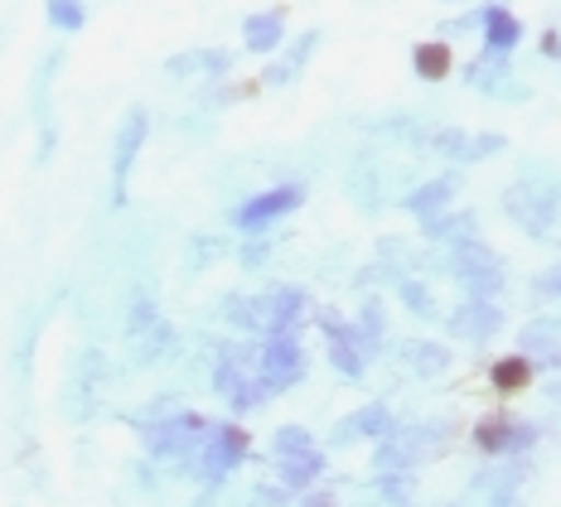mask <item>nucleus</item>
<instances>
[{
  "mask_svg": "<svg viewBox=\"0 0 561 507\" xmlns=\"http://www.w3.org/2000/svg\"><path fill=\"white\" fill-rule=\"evenodd\" d=\"M252 440L238 420H208V430L198 435L190 464H184V479H198L204 488H224V483L248 464Z\"/></svg>",
  "mask_w": 561,
  "mask_h": 507,
  "instance_id": "nucleus-1",
  "label": "nucleus"
},
{
  "mask_svg": "<svg viewBox=\"0 0 561 507\" xmlns=\"http://www.w3.org/2000/svg\"><path fill=\"white\" fill-rule=\"evenodd\" d=\"M208 430V416L204 411H165V416H150L140 420V440H146V459L170 474H184L190 464L198 435Z\"/></svg>",
  "mask_w": 561,
  "mask_h": 507,
  "instance_id": "nucleus-2",
  "label": "nucleus"
},
{
  "mask_svg": "<svg viewBox=\"0 0 561 507\" xmlns=\"http://www.w3.org/2000/svg\"><path fill=\"white\" fill-rule=\"evenodd\" d=\"M214 396L224 401L232 416H252V411H262L266 401V387L256 382V358H252V344H224L214 358Z\"/></svg>",
  "mask_w": 561,
  "mask_h": 507,
  "instance_id": "nucleus-3",
  "label": "nucleus"
},
{
  "mask_svg": "<svg viewBox=\"0 0 561 507\" xmlns=\"http://www.w3.org/2000/svg\"><path fill=\"white\" fill-rule=\"evenodd\" d=\"M306 198H310L306 180H280L272 188H256V194H248L242 204H232L228 228L242 232V238H266L276 222H286L290 214H300V204H306Z\"/></svg>",
  "mask_w": 561,
  "mask_h": 507,
  "instance_id": "nucleus-4",
  "label": "nucleus"
},
{
  "mask_svg": "<svg viewBox=\"0 0 561 507\" xmlns=\"http://www.w3.org/2000/svg\"><path fill=\"white\" fill-rule=\"evenodd\" d=\"M252 358H256V382L266 387V396H286L306 382L310 362H306V348H300V329H280V334H262L252 344Z\"/></svg>",
  "mask_w": 561,
  "mask_h": 507,
  "instance_id": "nucleus-5",
  "label": "nucleus"
},
{
  "mask_svg": "<svg viewBox=\"0 0 561 507\" xmlns=\"http://www.w3.org/2000/svg\"><path fill=\"white\" fill-rule=\"evenodd\" d=\"M446 440L450 435L440 426H397L388 440H378V450H373V474H416L421 464L446 454Z\"/></svg>",
  "mask_w": 561,
  "mask_h": 507,
  "instance_id": "nucleus-6",
  "label": "nucleus"
},
{
  "mask_svg": "<svg viewBox=\"0 0 561 507\" xmlns=\"http://www.w3.org/2000/svg\"><path fill=\"white\" fill-rule=\"evenodd\" d=\"M446 270L455 276V286L465 290V300H499L508 286V266H504V256L494 252V246H484V242H460V246H450V262Z\"/></svg>",
  "mask_w": 561,
  "mask_h": 507,
  "instance_id": "nucleus-7",
  "label": "nucleus"
},
{
  "mask_svg": "<svg viewBox=\"0 0 561 507\" xmlns=\"http://www.w3.org/2000/svg\"><path fill=\"white\" fill-rule=\"evenodd\" d=\"M557 208H561L557 174H547V180H518V184H508V194H504V214L518 222L528 238H547V232H552Z\"/></svg>",
  "mask_w": 561,
  "mask_h": 507,
  "instance_id": "nucleus-8",
  "label": "nucleus"
},
{
  "mask_svg": "<svg viewBox=\"0 0 561 507\" xmlns=\"http://www.w3.org/2000/svg\"><path fill=\"white\" fill-rule=\"evenodd\" d=\"M150 140V112L146 107H131L116 122V136H112V208H126V198H131V170L140 160V150H146Z\"/></svg>",
  "mask_w": 561,
  "mask_h": 507,
  "instance_id": "nucleus-9",
  "label": "nucleus"
},
{
  "mask_svg": "<svg viewBox=\"0 0 561 507\" xmlns=\"http://www.w3.org/2000/svg\"><path fill=\"white\" fill-rule=\"evenodd\" d=\"M314 324H320V334H324V358H330V368L344 377V382H358V377L368 372V358H364V348L354 344V324L339 310H320Z\"/></svg>",
  "mask_w": 561,
  "mask_h": 507,
  "instance_id": "nucleus-10",
  "label": "nucleus"
},
{
  "mask_svg": "<svg viewBox=\"0 0 561 507\" xmlns=\"http://www.w3.org/2000/svg\"><path fill=\"white\" fill-rule=\"evenodd\" d=\"M262 304V334H280V329H300L310 314V290L296 286V280H280V286H266L256 295Z\"/></svg>",
  "mask_w": 561,
  "mask_h": 507,
  "instance_id": "nucleus-11",
  "label": "nucleus"
},
{
  "mask_svg": "<svg viewBox=\"0 0 561 507\" xmlns=\"http://www.w3.org/2000/svg\"><path fill=\"white\" fill-rule=\"evenodd\" d=\"M474 445L484 454H494V459H518V454H528L533 445H537V426H528V420H513V416H489V420H479L474 426Z\"/></svg>",
  "mask_w": 561,
  "mask_h": 507,
  "instance_id": "nucleus-12",
  "label": "nucleus"
},
{
  "mask_svg": "<svg viewBox=\"0 0 561 507\" xmlns=\"http://www.w3.org/2000/svg\"><path fill=\"white\" fill-rule=\"evenodd\" d=\"M431 150H436V155H446V160H455V164H479V160L504 155L508 136H499V131L470 136V131H460V126H440V131L431 136Z\"/></svg>",
  "mask_w": 561,
  "mask_h": 507,
  "instance_id": "nucleus-13",
  "label": "nucleus"
},
{
  "mask_svg": "<svg viewBox=\"0 0 561 507\" xmlns=\"http://www.w3.org/2000/svg\"><path fill=\"white\" fill-rule=\"evenodd\" d=\"M446 329L460 344H489L504 334V310H499V300H460L446 314Z\"/></svg>",
  "mask_w": 561,
  "mask_h": 507,
  "instance_id": "nucleus-14",
  "label": "nucleus"
},
{
  "mask_svg": "<svg viewBox=\"0 0 561 507\" xmlns=\"http://www.w3.org/2000/svg\"><path fill=\"white\" fill-rule=\"evenodd\" d=\"M320 39H324L320 30H306L290 44H280V49L272 54V64L262 68V88H290V82L306 73V64L314 58V49H320Z\"/></svg>",
  "mask_w": 561,
  "mask_h": 507,
  "instance_id": "nucleus-15",
  "label": "nucleus"
},
{
  "mask_svg": "<svg viewBox=\"0 0 561 507\" xmlns=\"http://www.w3.org/2000/svg\"><path fill=\"white\" fill-rule=\"evenodd\" d=\"M460 188H465L460 170H446V174H436V180H421L412 194L402 198V208L412 218H436V214H446L455 198H460Z\"/></svg>",
  "mask_w": 561,
  "mask_h": 507,
  "instance_id": "nucleus-16",
  "label": "nucleus"
},
{
  "mask_svg": "<svg viewBox=\"0 0 561 507\" xmlns=\"http://www.w3.org/2000/svg\"><path fill=\"white\" fill-rule=\"evenodd\" d=\"M286 10L272 5V10H252L248 20H242V49L256 54V58H272L280 44H286Z\"/></svg>",
  "mask_w": 561,
  "mask_h": 507,
  "instance_id": "nucleus-17",
  "label": "nucleus"
},
{
  "mask_svg": "<svg viewBox=\"0 0 561 507\" xmlns=\"http://www.w3.org/2000/svg\"><path fill=\"white\" fill-rule=\"evenodd\" d=\"M397 430V416L382 401H368V406H358L348 420H339L334 426V445L344 440H388V435Z\"/></svg>",
  "mask_w": 561,
  "mask_h": 507,
  "instance_id": "nucleus-18",
  "label": "nucleus"
},
{
  "mask_svg": "<svg viewBox=\"0 0 561 507\" xmlns=\"http://www.w3.org/2000/svg\"><path fill=\"white\" fill-rule=\"evenodd\" d=\"M479 34H484V49L513 54L523 44V20L508 5H479Z\"/></svg>",
  "mask_w": 561,
  "mask_h": 507,
  "instance_id": "nucleus-19",
  "label": "nucleus"
},
{
  "mask_svg": "<svg viewBox=\"0 0 561 507\" xmlns=\"http://www.w3.org/2000/svg\"><path fill=\"white\" fill-rule=\"evenodd\" d=\"M518 353L523 358H542V362H557L561 358V320L557 314H537L518 329Z\"/></svg>",
  "mask_w": 561,
  "mask_h": 507,
  "instance_id": "nucleus-20",
  "label": "nucleus"
},
{
  "mask_svg": "<svg viewBox=\"0 0 561 507\" xmlns=\"http://www.w3.org/2000/svg\"><path fill=\"white\" fill-rule=\"evenodd\" d=\"M397 362H407L412 377H440L450 372V348H440L436 338H402L397 344Z\"/></svg>",
  "mask_w": 561,
  "mask_h": 507,
  "instance_id": "nucleus-21",
  "label": "nucleus"
},
{
  "mask_svg": "<svg viewBox=\"0 0 561 507\" xmlns=\"http://www.w3.org/2000/svg\"><path fill=\"white\" fill-rule=\"evenodd\" d=\"M348 324H354V344L364 348V358L382 353V344H388V310H382L378 295H364V304H358V314Z\"/></svg>",
  "mask_w": 561,
  "mask_h": 507,
  "instance_id": "nucleus-22",
  "label": "nucleus"
},
{
  "mask_svg": "<svg viewBox=\"0 0 561 507\" xmlns=\"http://www.w3.org/2000/svg\"><path fill=\"white\" fill-rule=\"evenodd\" d=\"M421 238L431 242H446V246H460V242H474L479 238V214H455V208H446V214L436 218H421Z\"/></svg>",
  "mask_w": 561,
  "mask_h": 507,
  "instance_id": "nucleus-23",
  "label": "nucleus"
},
{
  "mask_svg": "<svg viewBox=\"0 0 561 507\" xmlns=\"http://www.w3.org/2000/svg\"><path fill=\"white\" fill-rule=\"evenodd\" d=\"M232 54L228 49H190V54H174L165 64L170 78H228Z\"/></svg>",
  "mask_w": 561,
  "mask_h": 507,
  "instance_id": "nucleus-24",
  "label": "nucleus"
},
{
  "mask_svg": "<svg viewBox=\"0 0 561 507\" xmlns=\"http://www.w3.org/2000/svg\"><path fill=\"white\" fill-rule=\"evenodd\" d=\"M324 464H330V459H324V450H314V454H306V459H280L276 464V488L286 493V498H300V493L306 488H314V483L324 479Z\"/></svg>",
  "mask_w": 561,
  "mask_h": 507,
  "instance_id": "nucleus-25",
  "label": "nucleus"
},
{
  "mask_svg": "<svg viewBox=\"0 0 561 507\" xmlns=\"http://www.w3.org/2000/svg\"><path fill=\"white\" fill-rule=\"evenodd\" d=\"M218 320L232 324L238 334H252L262 338V304H256V295H242V290H228L224 300H218Z\"/></svg>",
  "mask_w": 561,
  "mask_h": 507,
  "instance_id": "nucleus-26",
  "label": "nucleus"
},
{
  "mask_svg": "<svg viewBox=\"0 0 561 507\" xmlns=\"http://www.w3.org/2000/svg\"><path fill=\"white\" fill-rule=\"evenodd\" d=\"M533 372H537V362L533 358H523V353H508V358H499L494 368H489V382H494V392H523V387L533 382Z\"/></svg>",
  "mask_w": 561,
  "mask_h": 507,
  "instance_id": "nucleus-27",
  "label": "nucleus"
},
{
  "mask_svg": "<svg viewBox=\"0 0 561 507\" xmlns=\"http://www.w3.org/2000/svg\"><path fill=\"white\" fill-rule=\"evenodd\" d=\"M450 39H426V44H416L412 49V68H416V78H426V82H440V78H450Z\"/></svg>",
  "mask_w": 561,
  "mask_h": 507,
  "instance_id": "nucleus-28",
  "label": "nucleus"
},
{
  "mask_svg": "<svg viewBox=\"0 0 561 507\" xmlns=\"http://www.w3.org/2000/svg\"><path fill=\"white\" fill-rule=\"evenodd\" d=\"M397 300H402V310L416 314L421 324H436V320H440V304L431 300V286H426V280L402 276V280H397Z\"/></svg>",
  "mask_w": 561,
  "mask_h": 507,
  "instance_id": "nucleus-29",
  "label": "nucleus"
},
{
  "mask_svg": "<svg viewBox=\"0 0 561 507\" xmlns=\"http://www.w3.org/2000/svg\"><path fill=\"white\" fill-rule=\"evenodd\" d=\"M320 450V440L306 430V426H280L272 430V464H280V459H306Z\"/></svg>",
  "mask_w": 561,
  "mask_h": 507,
  "instance_id": "nucleus-30",
  "label": "nucleus"
},
{
  "mask_svg": "<svg viewBox=\"0 0 561 507\" xmlns=\"http://www.w3.org/2000/svg\"><path fill=\"white\" fill-rule=\"evenodd\" d=\"M44 20H49L58 34H78L88 25V5L83 0H44Z\"/></svg>",
  "mask_w": 561,
  "mask_h": 507,
  "instance_id": "nucleus-31",
  "label": "nucleus"
},
{
  "mask_svg": "<svg viewBox=\"0 0 561 507\" xmlns=\"http://www.w3.org/2000/svg\"><path fill=\"white\" fill-rule=\"evenodd\" d=\"M160 320H165V314H160L156 295H146V290H140L136 300H131V310H126V344H131V338H140V334H146V329H156Z\"/></svg>",
  "mask_w": 561,
  "mask_h": 507,
  "instance_id": "nucleus-32",
  "label": "nucleus"
},
{
  "mask_svg": "<svg viewBox=\"0 0 561 507\" xmlns=\"http://www.w3.org/2000/svg\"><path fill=\"white\" fill-rule=\"evenodd\" d=\"M131 353L140 362H156V358H165V353H174V329L160 320L156 329H146L140 338H131Z\"/></svg>",
  "mask_w": 561,
  "mask_h": 507,
  "instance_id": "nucleus-33",
  "label": "nucleus"
},
{
  "mask_svg": "<svg viewBox=\"0 0 561 507\" xmlns=\"http://www.w3.org/2000/svg\"><path fill=\"white\" fill-rule=\"evenodd\" d=\"M373 488H378V498L388 503V507H407L412 503V474H378V483H373Z\"/></svg>",
  "mask_w": 561,
  "mask_h": 507,
  "instance_id": "nucleus-34",
  "label": "nucleus"
},
{
  "mask_svg": "<svg viewBox=\"0 0 561 507\" xmlns=\"http://www.w3.org/2000/svg\"><path fill=\"white\" fill-rule=\"evenodd\" d=\"M262 262H266V242H262V238H248V246H242V266L256 270Z\"/></svg>",
  "mask_w": 561,
  "mask_h": 507,
  "instance_id": "nucleus-35",
  "label": "nucleus"
},
{
  "mask_svg": "<svg viewBox=\"0 0 561 507\" xmlns=\"http://www.w3.org/2000/svg\"><path fill=\"white\" fill-rule=\"evenodd\" d=\"M470 30H479V10H474V15L450 20V25H446V39H455V34H470Z\"/></svg>",
  "mask_w": 561,
  "mask_h": 507,
  "instance_id": "nucleus-36",
  "label": "nucleus"
},
{
  "mask_svg": "<svg viewBox=\"0 0 561 507\" xmlns=\"http://www.w3.org/2000/svg\"><path fill=\"white\" fill-rule=\"evenodd\" d=\"M537 290H547V295H561V262H557L552 270H547L542 280H537Z\"/></svg>",
  "mask_w": 561,
  "mask_h": 507,
  "instance_id": "nucleus-37",
  "label": "nucleus"
},
{
  "mask_svg": "<svg viewBox=\"0 0 561 507\" xmlns=\"http://www.w3.org/2000/svg\"><path fill=\"white\" fill-rule=\"evenodd\" d=\"M542 54H547V58H561V34H557V30L542 34Z\"/></svg>",
  "mask_w": 561,
  "mask_h": 507,
  "instance_id": "nucleus-38",
  "label": "nucleus"
},
{
  "mask_svg": "<svg viewBox=\"0 0 561 507\" xmlns=\"http://www.w3.org/2000/svg\"><path fill=\"white\" fill-rule=\"evenodd\" d=\"M552 401H561V382H552Z\"/></svg>",
  "mask_w": 561,
  "mask_h": 507,
  "instance_id": "nucleus-39",
  "label": "nucleus"
}]
</instances>
